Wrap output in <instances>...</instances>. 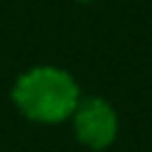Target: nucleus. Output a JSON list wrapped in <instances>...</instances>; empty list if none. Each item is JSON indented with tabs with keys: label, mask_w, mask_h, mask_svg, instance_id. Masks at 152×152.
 Wrapping results in <instances>:
<instances>
[{
	"label": "nucleus",
	"mask_w": 152,
	"mask_h": 152,
	"mask_svg": "<svg viewBox=\"0 0 152 152\" xmlns=\"http://www.w3.org/2000/svg\"><path fill=\"white\" fill-rule=\"evenodd\" d=\"M10 96L28 119L41 124H58L69 119L81 99L74 76L56 66H33L20 74Z\"/></svg>",
	"instance_id": "obj_1"
},
{
	"label": "nucleus",
	"mask_w": 152,
	"mask_h": 152,
	"mask_svg": "<svg viewBox=\"0 0 152 152\" xmlns=\"http://www.w3.org/2000/svg\"><path fill=\"white\" fill-rule=\"evenodd\" d=\"M74 132L76 140L89 150H107L117 140V112L112 104L99 96L79 99L74 109Z\"/></svg>",
	"instance_id": "obj_2"
},
{
	"label": "nucleus",
	"mask_w": 152,
	"mask_h": 152,
	"mask_svg": "<svg viewBox=\"0 0 152 152\" xmlns=\"http://www.w3.org/2000/svg\"><path fill=\"white\" fill-rule=\"evenodd\" d=\"M79 3H94V0H79Z\"/></svg>",
	"instance_id": "obj_3"
}]
</instances>
